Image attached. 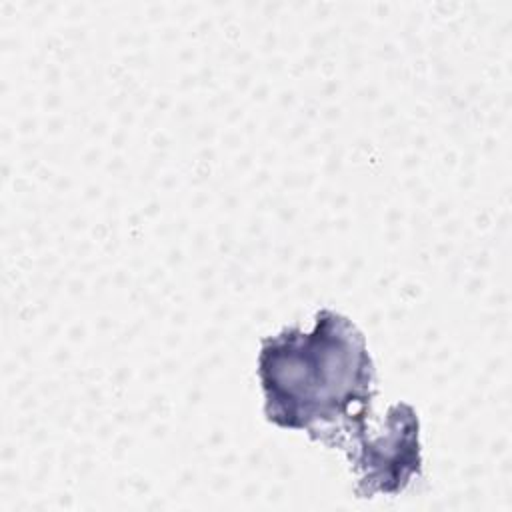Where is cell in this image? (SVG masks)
Masks as SVG:
<instances>
[{
    "instance_id": "6da1fadb",
    "label": "cell",
    "mask_w": 512,
    "mask_h": 512,
    "mask_svg": "<svg viewBox=\"0 0 512 512\" xmlns=\"http://www.w3.org/2000/svg\"><path fill=\"white\" fill-rule=\"evenodd\" d=\"M258 374L266 418L322 438L326 426L364 424L374 366L360 330L332 310H320L310 332L290 328L262 340Z\"/></svg>"
},
{
    "instance_id": "7a4b0ae2",
    "label": "cell",
    "mask_w": 512,
    "mask_h": 512,
    "mask_svg": "<svg viewBox=\"0 0 512 512\" xmlns=\"http://www.w3.org/2000/svg\"><path fill=\"white\" fill-rule=\"evenodd\" d=\"M352 436L358 444L354 462L360 470V494H396L414 474H420L418 418L408 404L392 406L386 428L378 434H368L362 426Z\"/></svg>"
}]
</instances>
